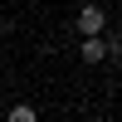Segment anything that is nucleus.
Wrapping results in <instances>:
<instances>
[{
  "mask_svg": "<svg viewBox=\"0 0 122 122\" xmlns=\"http://www.w3.org/2000/svg\"><path fill=\"white\" fill-rule=\"evenodd\" d=\"M107 29V10L103 5H83L78 10V34H103Z\"/></svg>",
  "mask_w": 122,
  "mask_h": 122,
  "instance_id": "1",
  "label": "nucleus"
},
{
  "mask_svg": "<svg viewBox=\"0 0 122 122\" xmlns=\"http://www.w3.org/2000/svg\"><path fill=\"white\" fill-rule=\"evenodd\" d=\"M78 59H83V64H103V59H107V34H83Z\"/></svg>",
  "mask_w": 122,
  "mask_h": 122,
  "instance_id": "2",
  "label": "nucleus"
},
{
  "mask_svg": "<svg viewBox=\"0 0 122 122\" xmlns=\"http://www.w3.org/2000/svg\"><path fill=\"white\" fill-rule=\"evenodd\" d=\"M5 117H10V122H34V107H29V103H15Z\"/></svg>",
  "mask_w": 122,
  "mask_h": 122,
  "instance_id": "3",
  "label": "nucleus"
},
{
  "mask_svg": "<svg viewBox=\"0 0 122 122\" xmlns=\"http://www.w3.org/2000/svg\"><path fill=\"white\" fill-rule=\"evenodd\" d=\"M103 34H107V29H103ZM107 59H117V64H122V39H117V34H107Z\"/></svg>",
  "mask_w": 122,
  "mask_h": 122,
  "instance_id": "4",
  "label": "nucleus"
}]
</instances>
